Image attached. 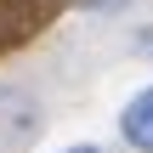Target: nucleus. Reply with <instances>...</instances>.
<instances>
[{
	"label": "nucleus",
	"instance_id": "1",
	"mask_svg": "<svg viewBox=\"0 0 153 153\" xmlns=\"http://www.w3.org/2000/svg\"><path fill=\"white\" fill-rule=\"evenodd\" d=\"M119 136H125L131 148L153 153V85H148V91H136V97L119 108Z\"/></svg>",
	"mask_w": 153,
	"mask_h": 153
},
{
	"label": "nucleus",
	"instance_id": "2",
	"mask_svg": "<svg viewBox=\"0 0 153 153\" xmlns=\"http://www.w3.org/2000/svg\"><path fill=\"white\" fill-rule=\"evenodd\" d=\"M57 153H108V148H97V142H74V148H57Z\"/></svg>",
	"mask_w": 153,
	"mask_h": 153
},
{
	"label": "nucleus",
	"instance_id": "3",
	"mask_svg": "<svg viewBox=\"0 0 153 153\" xmlns=\"http://www.w3.org/2000/svg\"><path fill=\"white\" fill-rule=\"evenodd\" d=\"M85 6H125V0H85Z\"/></svg>",
	"mask_w": 153,
	"mask_h": 153
}]
</instances>
